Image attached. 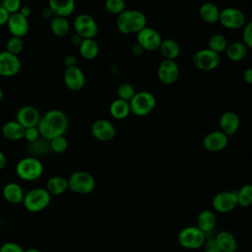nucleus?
Instances as JSON below:
<instances>
[{
  "label": "nucleus",
  "mask_w": 252,
  "mask_h": 252,
  "mask_svg": "<svg viewBox=\"0 0 252 252\" xmlns=\"http://www.w3.org/2000/svg\"><path fill=\"white\" fill-rule=\"evenodd\" d=\"M69 126L67 115L59 109H50L40 116L37 128L40 137L50 141L51 139L63 136Z\"/></svg>",
  "instance_id": "obj_1"
},
{
  "label": "nucleus",
  "mask_w": 252,
  "mask_h": 252,
  "mask_svg": "<svg viewBox=\"0 0 252 252\" xmlns=\"http://www.w3.org/2000/svg\"><path fill=\"white\" fill-rule=\"evenodd\" d=\"M146 16L137 10H124L116 20L118 31L124 34L139 32L146 27Z\"/></svg>",
  "instance_id": "obj_2"
},
{
  "label": "nucleus",
  "mask_w": 252,
  "mask_h": 252,
  "mask_svg": "<svg viewBox=\"0 0 252 252\" xmlns=\"http://www.w3.org/2000/svg\"><path fill=\"white\" fill-rule=\"evenodd\" d=\"M43 172L42 162L35 157H27L20 159L16 165V173L22 180L33 181Z\"/></svg>",
  "instance_id": "obj_3"
},
{
  "label": "nucleus",
  "mask_w": 252,
  "mask_h": 252,
  "mask_svg": "<svg viewBox=\"0 0 252 252\" xmlns=\"http://www.w3.org/2000/svg\"><path fill=\"white\" fill-rule=\"evenodd\" d=\"M51 195L46 188H33L25 194L24 206L31 213H37L44 210L50 203Z\"/></svg>",
  "instance_id": "obj_4"
},
{
  "label": "nucleus",
  "mask_w": 252,
  "mask_h": 252,
  "mask_svg": "<svg viewBox=\"0 0 252 252\" xmlns=\"http://www.w3.org/2000/svg\"><path fill=\"white\" fill-rule=\"evenodd\" d=\"M177 240L185 249H198L204 245L206 234L196 225H189L178 232Z\"/></svg>",
  "instance_id": "obj_5"
},
{
  "label": "nucleus",
  "mask_w": 252,
  "mask_h": 252,
  "mask_svg": "<svg viewBox=\"0 0 252 252\" xmlns=\"http://www.w3.org/2000/svg\"><path fill=\"white\" fill-rule=\"evenodd\" d=\"M130 110L136 116H146L150 114L156 106L155 95L146 91L136 93L133 98L129 101Z\"/></svg>",
  "instance_id": "obj_6"
},
{
  "label": "nucleus",
  "mask_w": 252,
  "mask_h": 252,
  "mask_svg": "<svg viewBox=\"0 0 252 252\" xmlns=\"http://www.w3.org/2000/svg\"><path fill=\"white\" fill-rule=\"evenodd\" d=\"M69 189L78 194H89L95 187L94 176L87 171H75L68 178Z\"/></svg>",
  "instance_id": "obj_7"
},
{
  "label": "nucleus",
  "mask_w": 252,
  "mask_h": 252,
  "mask_svg": "<svg viewBox=\"0 0 252 252\" xmlns=\"http://www.w3.org/2000/svg\"><path fill=\"white\" fill-rule=\"evenodd\" d=\"M75 33L85 38H94L98 32V27L94 19L88 14L78 15L73 23Z\"/></svg>",
  "instance_id": "obj_8"
},
{
  "label": "nucleus",
  "mask_w": 252,
  "mask_h": 252,
  "mask_svg": "<svg viewBox=\"0 0 252 252\" xmlns=\"http://www.w3.org/2000/svg\"><path fill=\"white\" fill-rule=\"evenodd\" d=\"M220 54L209 48L196 51L192 59L194 66L202 71H211L216 69L220 64Z\"/></svg>",
  "instance_id": "obj_9"
},
{
  "label": "nucleus",
  "mask_w": 252,
  "mask_h": 252,
  "mask_svg": "<svg viewBox=\"0 0 252 252\" xmlns=\"http://www.w3.org/2000/svg\"><path fill=\"white\" fill-rule=\"evenodd\" d=\"M212 206L217 213L225 214L231 212L238 206L236 193L232 191H221L217 193L213 197Z\"/></svg>",
  "instance_id": "obj_10"
},
{
  "label": "nucleus",
  "mask_w": 252,
  "mask_h": 252,
  "mask_svg": "<svg viewBox=\"0 0 252 252\" xmlns=\"http://www.w3.org/2000/svg\"><path fill=\"white\" fill-rule=\"evenodd\" d=\"M219 22L228 30H238L245 24V16L236 8H225L220 12Z\"/></svg>",
  "instance_id": "obj_11"
},
{
  "label": "nucleus",
  "mask_w": 252,
  "mask_h": 252,
  "mask_svg": "<svg viewBox=\"0 0 252 252\" xmlns=\"http://www.w3.org/2000/svg\"><path fill=\"white\" fill-rule=\"evenodd\" d=\"M21 60L18 55L3 50L0 52V76L10 78L16 76L21 70Z\"/></svg>",
  "instance_id": "obj_12"
},
{
  "label": "nucleus",
  "mask_w": 252,
  "mask_h": 252,
  "mask_svg": "<svg viewBox=\"0 0 252 252\" xmlns=\"http://www.w3.org/2000/svg\"><path fill=\"white\" fill-rule=\"evenodd\" d=\"M138 44L143 48V50L154 51L158 49L161 43V37L159 33L149 27H145L139 32H137Z\"/></svg>",
  "instance_id": "obj_13"
},
{
  "label": "nucleus",
  "mask_w": 252,
  "mask_h": 252,
  "mask_svg": "<svg viewBox=\"0 0 252 252\" xmlns=\"http://www.w3.org/2000/svg\"><path fill=\"white\" fill-rule=\"evenodd\" d=\"M179 77V67L174 60L164 59L158 68V78L164 85L174 84Z\"/></svg>",
  "instance_id": "obj_14"
},
{
  "label": "nucleus",
  "mask_w": 252,
  "mask_h": 252,
  "mask_svg": "<svg viewBox=\"0 0 252 252\" xmlns=\"http://www.w3.org/2000/svg\"><path fill=\"white\" fill-rule=\"evenodd\" d=\"M91 133L94 139L107 142L114 138L116 131L114 125L106 119H97L91 126Z\"/></svg>",
  "instance_id": "obj_15"
},
{
  "label": "nucleus",
  "mask_w": 252,
  "mask_h": 252,
  "mask_svg": "<svg viewBox=\"0 0 252 252\" xmlns=\"http://www.w3.org/2000/svg\"><path fill=\"white\" fill-rule=\"evenodd\" d=\"M41 114L38 109L32 105L21 106L16 112V120L26 129L37 126Z\"/></svg>",
  "instance_id": "obj_16"
},
{
  "label": "nucleus",
  "mask_w": 252,
  "mask_h": 252,
  "mask_svg": "<svg viewBox=\"0 0 252 252\" xmlns=\"http://www.w3.org/2000/svg\"><path fill=\"white\" fill-rule=\"evenodd\" d=\"M228 144V136L220 130H215L208 133L203 139L204 148L212 153L222 151Z\"/></svg>",
  "instance_id": "obj_17"
},
{
  "label": "nucleus",
  "mask_w": 252,
  "mask_h": 252,
  "mask_svg": "<svg viewBox=\"0 0 252 252\" xmlns=\"http://www.w3.org/2000/svg\"><path fill=\"white\" fill-rule=\"evenodd\" d=\"M65 86L73 92L80 91L83 89L86 83V77L84 72L78 66L66 68L63 75Z\"/></svg>",
  "instance_id": "obj_18"
},
{
  "label": "nucleus",
  "mask_w": 252,
  "mask_h": 252,
  "mask_svg": "<svg viewBox=\"0 0 252 252\" xmlns=\"http://www.w3.org/2000/svg\"><path fill=\"white\" fill-rule=\"evenodd\" d=\"M6 25L12 36L18 37H24L28 33L30 28L28 18L24 17L20 12L10 14Z\"/></svg>",
  "instance_id": "obj_19"
},
{
  "label": "nucleus",
  "mask_w": 252,
  "mask_h": 252,
  "mask_svg": "<svg viewBox=\"0 0 252 252\" xmlns=\"http://www.w3.org/2000/svg\"><path fill=\"white\" fill-rule=\"evenodd\" d=\"M220 131L226 136L234 135L240 126V119L238 115L232 111H226L221 114L220 118Z\"/></svg>",
  "instance_id": "obj_20"
},
{
  "label": "nucleus",
  "mask_w": 252,
  "mask_h": 252,
  "mask_svg": "<svg viewBox=\"0 0 252 252\" xmlns=\"http://www.w3.org/2000/svg\"><path fill=\"white\" fill-rule=\"evenodd\" d=\"M216 241L220 252H235L237 249V241L235 236L227 230L219 231L216 235Z\"/></svg>",
  "instance_id": "obj_21"
},
{
  "label": "nucleus",
  "mask_w": 252,
  "mask_h": 252,
  "mask_svg": "<svg viewBox=\"0 0 252 252\" xmlns=\"http://www.w3.org/2000/svg\"><path fill=\"white\" fill-rule=\"evenodd\" d=\"M48 7L56 17H69L75 10V0H48Z\"/></svg>",
  "instance_id": "obj_22"
},
{
  "label": "nucleus",
  "mask_w": 252,
  "mask_h": 252,
  "mask_svg": "<svg viewBox=\"0 0 252 252\" xmlns=\"http://www.w3.org/2000/svg\"><path fill=\"white\" fill-rule=\"evenodd\" d=\"M217 224V216L214 211L203 210L197 216V227L205 234L211 233Z\"/></svg>",
  "instance_id": "obj_23"
},
{
  "label": "nucleus",
  "mask_w": 252,
  "mask_h": 252,
  "mask_svg": "<svg viewBox=\"0 0 252 252\" xmlns=\"http://www.w3.org/2000/svg\"><path fill=\"white\" fill-rule=\"evenodd\" d=\"M2 135L9 141H20L25 136V128L17 120H9L2 127Z\"/></svg>",
  "instance_id": "obj_24"
},
{
  "label": "nucleus",
  "mask_w": 252,
  "mask_h": 252,
  "mask_svg": "<svg viewBox=\"0 0 252 252\" xmlns=\"http://www.w3.org/2000/svg\"><path fill=\"white\" fill-rule=\"evenodd\" d=\"M3 197L7 202L16 205L23 203L25 194L19 184L15 182H10L6 184L3 188Z\"/></svg>",
  "instance_id": "obj_25"
},
{
  "label": "nucleus",
  "mask_w": 252,
  "mask_h": 252,
  "mask_svg": "<svg viewBox=\"0 0 252 252\" xmlns=\"http://www.w3.org/2000/svg\"><path fill=\"white\" fill-rule=\"evenodd\" d=\"M226 57L233 62L241 61L245 58L248 52V47L242 41H233L227 44L225 48Z\"/></svg>",
  "instance_id": "obj_26"
},
{
  "label": "nucleus",
  "mask_w": 252,
  "mask_h": 252,
  "mask_svg": "<svg viewBox=\"0 0 252 252\" xmlns=\"http://www.w3.org/2000/svg\"><path fill=\"white\" fill-rule=\"evenodd\" d=\"M220 10L216 4L212 2L204 3L199 10V15L201 19L208 24H215L219 22L220 18Z\"/></svg>",
  "instance_id": "obj_27"
},
{
  "label": "nucleus",
  "mask_w": 252,
  "mask_h": 252,
  "mask_svg": "<svg viewBox=\"0 0 252 252\" xmlns=\"http://www.w3.org/2000/svg\"><path fill=\"white\" fill-rule=\"evenodd\" d=\"M109 112H110V115L115 119H118V120L124 119L131 112L130 104L126 100L116 98L110 103Z\"/></svg>",
  "instance_id": "obj_28"
},
{
  "label": "nucleus",
  "mask_w": 252,
  "mask_h": 252,
  "mask_svg": "<svg viewBox=\"0 0 252 252\" xmlns=\"http://www.w3.org/2000/svg\"><path fill=\"white\" fill-rule=\"evenodd\" d=\"M158 50L160 54L164 57V59L168 60H174L178 57L180 53V47L179 44L171 38H167L161 41Z\"/></svg>",
  "instance_id": "obj_29"
},
{
  "label": "nucleus",
  "mask_w": 252,
  "mask_h": 252,
  "mask_svg": "<svg viewBox=\"0 0 252 252\" xmlns=\"http://www.w3.org/2000/svg\"><path fill=\"white\" fill-rule=\"evenodd\" d=\"M68 189V179L62 176H52L46 183V190L50 195H61Z\"/></svg>",
  "instance_id": "obj_30"
},
{
  "label": "nucleus",
  "mask_w": 252,
  "mask_h": 252,
  "mask_svg": "<svg viewBox=\"0 0 252 252\" xmlns=\"http://www.w3.org/2000/svg\"><path fill=\"white\" fill-rule=\"evenodd\" d=\"M99 51L98 44L94 38H85L79 46L81 56L87 60L94 59Z\"/></svg>",
  "instance_id": "obj_31"
},
{
  "label": "nucleus",
  "mask_w": 252,
  "mask_h": 252,
  "mask_svg": "<svg viewBox=\"0 0 252 252\" xmlns=\"http://www.w3.org/2000/svg\"><path fill=\"white\" fill-rule=\"evenodd\" d=\"M50 30L52 33L56 36L62 37L65 36L69 33L70 32V22L68 21L67 18L64 17H56L54 16L50 20Z\"/></svg>",
  "instance_id": "obj_32"
},
{
  "label": "nucleus",
  "mask_w": 252,
  "mask_h": 252,
  "mask_svg": "<svg viewBox=\"0 0 252 252\" xmlns=\"http://www.w3.org/2000/svg\"><path fill=\"white\" fill-rule=\"evenodd\" d=\"M28 151H29V153H31L32 155V157L36 158V157L45 156V155H47L48 153L51 152L49 141L40 137L36 141L29 143Z\"/></svg>",
  "instance_id": "obj_33"
},
{
  "label": "nucleus",
  "mask_w": 252,
  "mask_h": 252,
  "mask_svg": "<svg viewBox=\"0 0 252 252\" xmlns=\"http://www.w3.org/2000/svg\"><path fill=\"white\" fill-rule=\"evenodd\" d=\"M238 206L247 208L252 205V184H244L235 191Z\"/></svg>",
  "instance_id": "obj_34"
},
{
  "label": "nucleus",
  "mask_w": 252,
  "mask_h": 252,
  "mask_svg": "<svg viewBox=\"0 0 252 252\" xmlns=\"http://www.w3.org/2000/svg\"><path fill=\"white\" fill-rule=\"evenodd\" d=\"M227 46V40L226 38L220 34V33H216L213 34L208 42V48L213 50L214 52L220 54V52L224 51Z\"/></svg>",
  "instance_id": "obj_35"
},
{
  "label": "nucleus",
  "mask_w": 252,
  "mask_h": 252,
  "mask_svg": "<svg viewBox=\"0 0 252 252\" xmlns=\"http://www.w3.org/2000/svg\"><path fill=\"white\" fill-rule=\"evenodd\" d=\"M24 49V40L23 37L11 36L6 42V49L8 52L15 55H19Z\"/></svg>",
  "instance_id": "obj_36"
},
{
  "label": "nucleus",
  "mask_w": 252,
  "mask_h": 252,
  "mask_svg": "<svg viewBox=\"0 0 252 252\" xmlns=\"http://www.w3.org/2000/svg\"><path fill=\"white\" fill-rule=\"evenodd\" d=\"M49 145H50L51 152L56 153V154H61V153H64L67 150L68 141L64 137V135L63 136H58V137H55V138L51 139L49 141Z\"/></svg>",
  "instance_id": "obj_37"
},
{
  "label": "nucleus",
  "mask_w": 252,
  "mask_h": 252,
  "mask_svg": "<svg viewBox=\"0 0 252 252\" xmlns=\"http://www.w3.org/2000/svg\"><path fill=\"white\" fill-rule=\"evenodd\" d=\"M135 90L134 87L128 83H124L121 84L118 88H117V96L120 99L126 100V101H130L133 96L135 95Z\"/></svg>",
  "instance_id": "obj_38"
},
{
  "label": "nucleus",
  "mask_w": 252,
  "mask_h": 252,
  "mask_svg": "<svg viewBox=\"0 0 252 252\" xmlns=\"http://www.w3.org/2000/svg\"><path fill=\"white\" fill-rule=\"evenodd\" d=\"M105 9L109 14L119 15L125 9V1L124 0H105Z\"/></svg>",
  "instance_id": "obj_39"
},
{
  "label": "nucleus",
  "mask_w": 252,
  "mask_h": 252,
  "mask_svg": "<svg viewBox=\"0 0 252 252\" xmlns=\"http://www.w3.org/2000/svg\"><path fill=\"white\" fill-rule=\"evenodd\" d=\"M9 14H14L20 11L22 0H2L0 4Z\"/></svg>",
  "instance_id": "obj_40"
},
{
  "label": "nucleus",
  "mask_w": 252,
  "mask_h": 252,
  "mask_svg": "<svg viewBox=\"0 0 252 252\" xmlns=\"http://www.w3.org/2000/svg\"><path fill=\"white\" fill-rule=\"evenodd\" d=\"M242 42L248 48H252V21L244 26L242 32Z\"/></svg>",
  "instance_id": "obj_41"
},
{
  "label": "nucleus",
  "mask_w": 252,
  "mask_h": 252,
  "mask_svg": "<svg viewBox=\"0 0 252 252\" xmlns=\"http://www.w3.org/2000/svg\"><path fill=\"white\" fill-rule=\"evenodd\" d=\"M24 138H25L29 143L34 142V141H36L37 139H39V138H40V134H39V131H38L37 126L26 128V129H25V136H24Z\"/></svg>",
  "instance_id": "obj_42"
},
{
  "label": "nucleus",
  "mask_w": 252,
  "mask_h": 252,
  "mask_svg": "<svg viewBox=\"0 0 252 252\" xmlns=\"http://www.w3.org/2000/svg\"><path fill=\"white\" fill-rule=\"evenodd\" d=\"M0 252H25L23 247L16 242H5L0 247Z\"/></svg>",
  "instance_id": "obj_43"
},
{
  "label": "nucleus",
  "mask_w": 252,
  "mask_h": 252,
  "mask_svg": "<svg viewBox=\"0 0 252 252\" xmlns=\"http://www.w3.org/2000/svg\"><path fill=\"white\" fill-rule=\"evenodd\" d=\"M63 64L66 68L77 66V57L73 54H68L63 58Z\"/></svg>",
  "instance_id": "obj_44"
},
{
  "label": "nucleus",
  "mask_w": 252,
  "mask_h": 252,
  "mask_svg": "<svg viewBox=\"0 0 252 252\" xmlns=\"http://www.w3.org/2000/svg\"><path fill=\"white\" fill-rule=\"evenodd\" d=\"M204 246H205V249H208V250H213V251H217V252H220L219 248H218V245H217V241H216V238H209L205 240V243H204Z\"/></svg>",
  "instance_id": "obj_45"
},
{
  "label": "nucleus",
  "mask_w": 252,
  "mask_h": 252,
  "mask_svg": "<svg viewBox=\"0 0 252 252\" xmlns=\"http://www.w3.org/2000/svg\"><path fill=\"white\" fill-rule=\"evenodd\" d=\"M10 14L0 5V27L7 24Z\"/></svg>",
  "instance_id": "obj_46"
},
{
  "label": "nucleus",
  "mask_w": 252,
  "mask_h": 252,
  "mask_svg": "<svg viewBox=\"0 0 252 252\" xmlns=\"http://www.w3.org/2000/svg\"><path fill=\"white\" fill-rule=\"evenodd\" d=\"M243 79L247 84L252 85V68H248L244 71Z\"/></svg>",
  "instance_id": "obj_47"
},
{
  "label": "nucleus",
  "mask_w": 252,
  "mask_h": 252,
  "mask_svg": "<svg viewBox=\"0 0 252 252\" xmlns=\"http://www.w3.org/2000/svg\"><path fill=\"white\" fill-rule=\"evenodd\" d=\"M41 16L43 19H52L54 17L52 11L49 9V7H44L42 10H41Z\"/></svg>",
  "instance_id": "obj_48"
},
{
  "label": "nucleus",
  "mask_w": 252,
  "mask_h": 252,
  "mask_svg": "<svg viewBox=\"0 0 252 252\" xmlns=\"http://www.w3.org/2000/svg\"><path fill=\"white\" fill-rule=\"evenodd\" d=\"M83 37L82 36H80L79 34H77V33H74L72 36H71V43L74 45V46H80V44L82 43V41H83Z\"/></svg>",
  "instance_id": "obj_49"
},
{
  "label": "nucleus",
  "mask_w": 252,
  "mask_h": 252,
  "mask_svg": "<svg viewBox=\"0 0 252 252\" xmlns=\"http://www.w3.org/2000/svg\"><path fill=\"white\" fill-rule=\"evenodd\" d=\"M19 12H20L24 17L29 18V17L31 16V14H32V8H31L29 5H24V6L21 7V9H20Z\"/></svg>",
  "instance_id": "obj_50"
},
{
  "label": "nucleus",
  "mask_w": 252,
  "mask_h": 252,
  "mask_svg": "<svg viewBox=\"0 0 252 252\" xmlns=\"http://www.w3.org/2000/svg\"><path fill=\"white\" fill-rule=\"evenodd\" d=\"M6 162H7V158H6L5 155L0 151V170L5 167Z\"/></svg>",
  "instance_id": "obj_51"
},
{
  "label": "nucleus",
  "mask_w": 252,
  "mask_h": 252,
  "mask_svg": "<svg viewBox=\"0 0 252 252\" xmlns=\"http://www.w3.org/2000/svg\"><path fill=\"white\" fill-rule=\"evenodd\" d=\"M25 252H41V251H39V250L36 249V248H30V249L26 250Z\"/></svg>",
  "instance_id": "obj_52"
},
{
  "label": "nucleus",
  "mask_w": 252,
  "mask_h": 252,
  "mask_svg": "<svg viewBox=\"0 0 252 252\" xmlns=\"http://www.w3.org/2000/svg\"><path fill=\"white\" fill-rule=\"evenodd\" d=\"M4 97V93H3V90L0 88V101L3 99Z\"/></svg>",
  "instance_id": "obj_53"
},
{
  "label": "nucleus",
  "mask_w": 252,
  "mask_h": 252,
  "mask_svg": "<svg viewBox=\"0 0 252 252\" xmlns=\"http://www.w3.org/2000/svg\"><path fill=\"white\" fill-rule=\"evenodd\" d=\"M204 252H217V251H213V250H208V249H205Z\"/></svg>",
  "instance_id": "obj_54"
}]
</instances>
